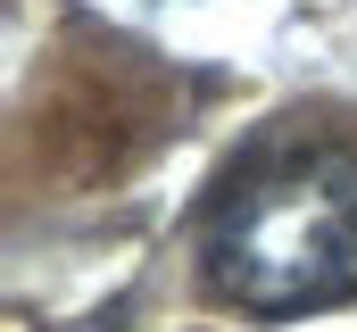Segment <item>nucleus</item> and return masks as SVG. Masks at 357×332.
I'll list each match as a JSON object with an SVG mask.
<instances>
[{"label":"nucleus","mask_w":357,"mask_h":332,"mask_svg":"<svg viewBox=\"0 0 357 332\" xmlns=\"http://www.w3.org/2000/svg\"><path fill=\"white\" fill-rule=\"evenodd\" d=\"M208 291L241 316H307L357 291V150H282L250 166L208 225Z\"/></svg>","instance_id":"f257e3e1"}]
</instances>
